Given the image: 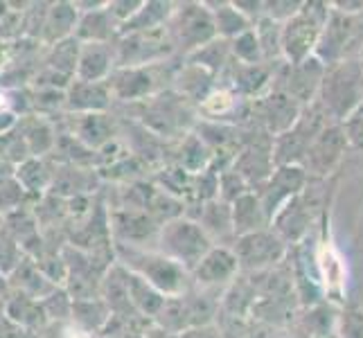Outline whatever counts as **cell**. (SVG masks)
Here are the masks:
<instances>
[{
  "label": "cell",
  "instance_id": "cell-23",
  "mask_svg": "<svg viewBox=\"0 0 363 338\" xmlns=\"http://www.w3.org/2000/svg\"><path fill=\"white\" fill-rule=\"evenodd\" d=\"M16 129L21 131L32 158H43L45 154L55 152L57 131L45 116H25L18 120Z\"/></svg>",
  "mask_w": 363,
  "mask_h": 338
},
{
  "label": "cell",
  "instance_id": "cell-5",
  "mask_svg": "<svg viewBox=\"0 0 363 338\" xmlns=\"http://www.w3.org/2000/svg\"><path fill=\"white\" fill-rule=\"evenodd\" d=\"M140 108L143 127L156 133L158 137H185L190 135L194 122V104L187 102L177 91H162L145 102L135 104Z\"/></svg>",
  "mask_w": 363,
  "mask_h": 338
},
{
  "label": "cell",
  "instance_id": "cell-33",
  "mask_svg": "<svg viewBox=\"0 0 363 338\" xmlns=\"http://www.w3.org/2000/svg\"><path fill=\"white\" fill-rule=\"evenodd\" d=\"M23 264V250L16 240L3 237L0 240V273L11 275L18 266Z\"/></svg>",
  "mask_w": 363,
  "mask_h": 338
},
{
  "label": "cell",
  "instance_id": "cell-40",
  "mask_svg": "<svg viewBox=\"0 0 363 338\" xmlns=\"http://www.w3.org/2000/svg\"><path fill=\"white\" fill-rule=\"evenodd\" d=\"M359 61H361V70H363V50H361V55H359Z\"/></svg>",
  "mask_w": 363,
  "mask_h": 338
},
{
  "label": "cell",
  "instance_id": "cell-25",
  "mask_svg": "<svg viewBox=\"0 0 363 338\" xmlns=\"http://www.w3.org/2000/svg\"><path fill=\"white\" fill-rule=\"evenodd\" d=\"M233 225H235L237 237L267 230L271 225L267 212H264V208H262L255 192H248L233 203Z\"/></svg>",
  "mask_w": 363,
  "mask_h": 338
},
{
  "label": "cell",
  "instance_id": "cell-4",
  "mask_svg": "<svg viewBox=\"0 0 363 338\" xmlns=\"http://www.w3.org/2000/svg\"><path fill=\"white\" fill-rule=\"evenodd\" d=\"M174 55L190 57L196 50L219 39L212 11L206 3H179L165 25Z\"/></svg>",
  "mask_w": 363,
  "mask_h": 338
},
{
  "label": "cell",
  "instance_id": "cell-8",
  "mask_svg": "<svg viewBox=\"0 0 363 338\" xmlns=\"http://www.w3.org/2000/svg\"><path fill=\"white\" fill-rule=\"evenodd\" d=\"M172 61H160V64L152 66H140V68H116L113 74L108 77V89L111 95L118 102L124 104H138L145 99L154 97L165 91L162 81H174L179 68L169 66Z\"/></svg>",
  "mask_w": 363,
  "mask_h": 338
},
{
  "label": "cell",
  "instance_id": "cell-11",
  "mask_svg": "<svg viewBox=\"0 0 363 338\" xmlns=\"http://www.w3.org/2000/svg\"><path fill=\"white\" fill-rule=\"evenodd\" d=\"M325 72H328V68H325L316 57L300 61V64L280 61V64L275 66L271 91L289 95L298 104H303L307 108L309 104L316 102Z\"/></svg>",
  "mask_w": 363,
  "mask_h": 338
},
{
  "label": "cell",
  "instance_id": "cell-30",
  "mask_svg": "<svg viewBox=\"0 0 363 338\" xmlns=\"http://www.w3.org/2000/svg\"><path fill=\"white\" fill-rule=\"evenodd\" d=\"M187 61H190V64H196V66L206 68L210 74H215V77H217L219 72H226L228 66L233 64L230 41L221 39V36H219V39H215L212 43L203 45L201 50H196L194 55L187 57Z\"/></svg>",
  "mask_w": 363,
  "mask_h": 338
},
{
  "label": "cell",
  "instance_id": "cell-19",
  "mask_svg": "<svg viewBox=\"0 0 363 338\" xmlns=\"http://www.w3.org/2000/svg\"><path fill=\"white\" fill-rule=\"evenodd\" d=\"M237 273H240V261H237L233 248L215 246L199 261V266L192 271V278L201 289H215L221 284H230L237 278Z\"/></svg>",
  "mask_w": 363,
  "mask_h": 338
},
{
  "label": "cell",
  "instance_id": "cell-12",
  "mask_svg": "<svg viewBox=\"0 0 363 338\" xmlns=\"http://www.w3.org/2000/svg\"><path fill=\"white\" fill-rule=\"evenodd\" d=\"M233 169L246 181L250 192L259 190V187L271 179V174L275 171L273 137L267 131L253 129L250 137L240 149V154L235 156Z\"/></svg>",
  "mask_w": 363,
  "mask_h": 338
},
{
  "label": "cell",
  "instance_id": "cell-34",
  "mask_svg": "<svg viewBox=\"0 0 363 338\" xmlns=\"http://www.w3.org/2000/svg\"><path fill=\"white\" fill-rule=\"evenodd\" d=\"M300 7H303V3H289V0L286 3H264V16L284 25L291 16L298 14Z\"/></svg>",
  "mask_w": 363,
  "mask_h": 338
},
{
  "label": "cell",
  "instance_id": "cell-39",
  "mask_svg": "<svg viewBox=\"0 0 363 338\" xmlns=\"http://www.w3.org/2000/svg\"><path fill=\"white\" fill-rule=\"evenodd\" d=\"M9 7H11L9 3H3V0H0V21H3L9 14Z\"/></svg>",
  "mask_w": 363,
  "mask_h": 338
},
{
  "label": "cell",
  "instance_id": "cell-1",
  "mask_svg": "<svg viewBox=\"0 0 363 338\" xmlns=\"http://www.w3.org/2000/svg\"><path fill=\"white\" fill-rule=\"evenodd\" d=\"M116 257L122 269L143 278L165 298H179L190 291L192 286V273L181 266L179 261L162 255L160 250H145L135 246L116 244Z\"/></svg>",
  "mask_w": 363,
  "mask_h": 338
},
{
  "label": "cell",
  "instance_id": "cell-37",
  "mask_svg": "<svg viewBox=\"0 0 363 338\" xmlns=\"http://www.w3.org/2000/svg\"><path fill=\"white\" fill-rule=\"evenodd\" d=\"M145 338H181V336L179 334H172V332L162 329V327H154V329L145 332Z\"/></svg>",
  "mask_w": 363,
  "mask_h": 338
},
{
  "label": "cell",
  "instance_id": "cell-36",
  "mask_svg": "<svg viewBox=\"0 0 363 338\" xmlns=\"http://www.w3.org/2000/svg\"><path fill=\"white\" fill-rule=\"evenodd\" d=\"M332 9L341 11V14H363V0H357V3H343V0H336V3H330Z\"/></svg>",
  "mask_w": 363,
  "mask_h": 338
},
{
  "label": "cell",
  "instance_id": "cell-2",
  "mask_svg": "<svg viewBox=\"0 0 363 338\" xmlns=\"http://www.w3.org/2000/svg\"><path fill=\"white\" fill-rule=\"evenodd\" d=\"M316 102L336 124H347L363 111V70L359 59L328 68Z\"/></svg>",
  "mask_w": 363,
  "mask_h": 338
},
{
  "label": "cell",
  "instance_id": "cell-29",
  "mask_svg": "<svg viewBox=\"0 0 363 338\" xmlns=\"http://www.w3.org/2000/svg\"><path fill=\"white\" fill-rule=\"evenodd\" d=\"M14 176L18 179V183L28 194H43L45 190L52 187L55 171H50L43 158H28L16 167Z\"/></svg>",
  "mask_w": 363,
  "mask_h": 338
},
{
  "label": "cell",
  "instance_id": "cell-32",
  "mask_svg": "<svg viewBox=\"0 0 363 338\" xmlns=\"http://www.w3.org/2000/svg\"><path fill=\"white\" fill-rule=\"evenodd\" d=\"M25 196H30V194L23 190V185L18 183L14 174L0 179V217H9V215H14V212H18Z\"/></svg>",
  "mask_w": 363,
  "mask_h": 338
},
{
  "label": "cell",
  "instance_id": "cell-31",
  "mask_svg": "<svg viewBox=\"0 0 363 338\" xmlns=\"http://www.w3.org/2000/svg\"><path fill=\"white\" fill-rule=\"evenodd\" d=\"M230 50H233V59L240 61V64H248V66L264 64V55H262V47H259V41L255 36V30H248V32L237 36V39H233ZM267 64H269V61H267Z\"/></svg>",
  "mask_w": 363,
  "mask_h": 338
},
{
  "label": "cell",
  "instance_id": "cell-24",
  "mask_svg": "<svg viewBox=\"0 0 363 338\" xmlns=\"http://www.w3.org/2000/svg\"><path fill=\"white\" fill-rule=\"evenodd\" d=\"M194 221L201 225L212 242L219 240L221 242L219 246H226L223 242H226L228 237H235L237 240L235 225H233V205L221 201V198H212V201L203 203L201 212H199V217Z\"/></svg>",
  "mask_w": 363,
  "mask_h": 338
},
{
  "label": "cell",
  "instance_id": "cell-14",
  "mask_svg": "<svg viewBox=\"0 0 363 338\" xmlns=\"http://www.w3.org/2000/svg\"><path fill=\"white\" fill-rule=\"evenodd\" d=\"M314 259L318 269V278L323 293L334 303H345V261L334 246L332 230H330V210H323V228L316 242Z\"/></svg>",
  "mask_w": 363,
  "mask_h": 338
},
{
  "label": "cell",
  "instance_id": "cell-35",
  "mask_svg": "<svg viewBox=\"0 0 363 338\" xmlns=\"http://www.w3.org/2000/svg\"><path fill=\"white\" fill-rule=\"evenodd\" d=\"M345 127V133H347V140H350V147L357 149V152H363V111H359L357 116L350 120Z\"/></svg>",
  "mask_w": 363,
  "mask_h": 338
},
{
  "label": "cell",
  "instance_id": "cell-26",
  "mask_svg": "<svg viewBox=\"0 0 363 338\" xmlns=\"http://www.w3.org/2000/svg\"><path fill=\"white\" fill-rule=\"evenodd\" d=\"M74 39L79 43H113V39H118V25L108 14V5L104 9L82 14Z\"/></svg>",
  "mask_w": 363,
  "mask_h": 338
},
{
  "label": "cell",
  "instance_id": "cell-10",
  "mask_svg": "<svg viewBox=\"0 0 363 338\" xmlns=\"http://www.w3.org/2000/svg\"><path fill=\"white\" fill-rule=\"evenodd\" d=\"M116 68H140L167 61L174 55L167 30L120 34L113 41Z\"/></svg>",
  "mask_w": 363,
  "mask_h": 338
},
{
  "label": "cell",
  "instance_id": "cell-28",
  "mask_svg": "<svg viewBox=\"0 0 363 338\" xmlns=\"http://www.w3.org/2000/svg\"><path fill=\"white\" fill-rule=\"evenodd\" d=\"M206 5L212 11V18H215V25H217V34L221 39L233 41L240 34L253 30V23L235 7V3H206Z\"/></svg>",
  "mask_w": 363,
  "mask_h": 338
},
{
  "label": "cell",
  "instance_id": "cell-13",
  "mask_svg": "<svg viewBox=\"0 0 363 338\" xmlns=\"http://www.w3.org/2000/svg\"><path fill=\"white\" fill-rule=\"evenodd\" d=\"M305 106L298 104L289 95L269 91L257 99H250L248 118L255 122V129L267 131L271 137H278L289 131L298 118L303 116Z\"/></svg>",
  "mask_w": 363,
  "mask_h": 338
},
{
  "label": "cell",
  "instance_id": "cell-9",
  "mask_svg": "<svg viewBox=\"0 0 363 338\" xmlns=\"http://www.w3.org/2000/svg\"><path fill=\"white\" fill-rule=\"evenodd\" d=\"M330 124H334V122L330 120V116L323 111V106L318 102L309 104L289 131L278 135V137H273L275 167L303 165L309 147L314 145L316 137L328 129Z\"/></svg>",
  "mask_w": 363,
  "mask_h": 338
},
{
  "label": "cell",
  "instance_id": "cell-17",
  "mask_svg": "<svg viewBox=\"0 0 363 338\" xmlns=\"http://www.w3.org/2000/svg\"><path fill=\"white\" fill-rule=\"evenodd\" d=\"M233 253H235L237 261H240V269L262 271L267 266L278 264V261L286 255V242L278 232H273V228L259 230V232L237 237Z\"/></svg>",
  "mask_w": 363,
  "mask_h": 338
},
{
  "label": "cell",
  "instance_id": "cell-27",
  "mask_svg": "<svg viewBox=\"0 0 363 338\" xmlns=\"http://www.w3.org/2000/svg\"><path fill=\"white\" fill-rule=\"evenodd\" d=\"M174 9H177V3H156V0H152V3H145L140 9H138V14L118 30V36L120 34H131V32L162 30L169 23Z\"/></svg>",
  "mask_w": 363,
  "mask_h": 338
},
{
  "label": "cell",
  "instance_id": "cell-16",
  "mask_svg": "<svg viewBox=\"0 0 363 338\" xmlns=\"http://www.w3.org/2000/svg\"><path fill=\"white\" fill-rule=\"evenodd\" d=\"M309 174L305 171L303 165H282L275 167V171L271 174V179L257 190V198L262 208H264L269 221L273 223V219L278 217V212L296 198L300 192L309 185Z\"/></svg>",
  "mask_w": 363,
  "mask_h": 338
},
{
  "label": "cell",
  "instance_id": "cell-15",
  "mask_svg": "<svg viewBox=\"0 0 363 338\" xmlns=\"http://www.w3.org/2000/svg\"><path fill=\"white\" fill-rule=\"evenodd\" d=\"M347 147H350V140H347L343 124H336V122L330 124V127L316 137L305 156L303 167L309 174V179L325 181L328 176H332L336 167L341 165V160L345 158Z\"/></svg>",
  "mask_w": 363,
  "mask_h": 338
},
{
  "label": "cell",
  "instance_id": "cell-6",
  "mask_svg": "<svg viewBox=\"0 0 363 338\" xmlns=\"http://www.w3.org/2000/svg\"><path fill=\"white\" fill-rule=\"evenodd\" d=\"M215 246L217 244H212L206 230L190 217H179L160 225L158 250L169 259L179 261L190 273Z\"/></svg>",
  "mask_w": 363,
  "mask_h": 338
},
{
  "label": "cell",
  "instance_id": "cell-21",
  "mask_svg": "<svg viewBox=\"0 0 363 338\" xmlns=\"http://www.w3.org/2000/svg\"><path fill=\"white\" fill-rule=\"evenodd\" d=\"M113 102L108 81H79L74 79L66 91L68 113H106Z\"/></svg>",
  "mask_w": 363,
  "mask_h": 338
},
{
  "label": "cell",
  "instance_id": "cell-3",
  "mask_svg": "<svg viewBox=\"0 0 363 338\" xmlns=\"http://www.w3.org/2000/svg\"><path fill=\"white\" fill-rule=\"evenodd\" d=\"M330 14H332L330 3L311 0V3H303L298 14L282 25L280 45H282V59L286 64H300V61L314 57L325 25L330 21Z\"/></svg>",
  "mask_w": 363,
  "mask_h": 338
},
{
  "label": "cell",
  "instance_id": "cell-7",
  "mask_svg": "<svg viewBox=\"0 0 363 338\" xmlns=\"http://www.w3.org/2000/svg\"><path fill=\"white\" fill-rule=\"evenodd\" d=\"M363 50V14H341L332 9L314 57L325 68L359 59Z\"/></svg>",
  "mask_w": 363,
  "mask_h": 338
},
{
  "label": "cell",
  "instance_id": "cell-38",
  "mask_svg": "<svg viewBox=\"0 0 363 338\" xmlns=\"http://www.w3.org/2000/svg\"><path fill=\"white\" fill-rule=\"evenodd\" d=\"M7 64V43L5 39H0V68Z\"/></svg>",
  "mask_w": 363,
  "mask_h": 338
},
{
  "label": "cell",
  "instance_id": "cell-18",
  "mask_svg": "<svg viewBox=\"0 0 363 338\" xmlns=\"http://www.w3.org/2000/svg\"><path fill=\"white\" fill-rule=\"evenodd\" d=\"M68 129L74 140L95 154L118 135V124L108 113H68Z\"/></svg>",
  "mask_w": 363,
  "mask_h": 338
},
{
  "label": "cell",
  "instance_id": "cell-22",
  "mask_svg": "<svg viewBox=\"0 0 363 338\" xmlns=\"http://www.w3.org/2000/svg\"><path fill=\"white\" fill-rule=\"evenodd\" d=\"M77 23H79V9L74 7V3H50L39 41L52 47L61 41L72 39L74 30H77Z\"/></svg>",
  "mask_w": 363,
  "mask_h": 338
},
{
  "label": "cell",
  "instance_id": "cell-20",
  "mask_svg": "<svg viewBox=\"0 0 363 338\" xmlns=\"http://www.w3.org/2000/svg\"><path fill=\"white\" fill-rule=\"evenodd\" d=\"M116 70L113 43H82L77 74L79 81H108Z\"/></svg>",
  "mask_w": 363,
  "mask_h": 338
}]
</instances>
